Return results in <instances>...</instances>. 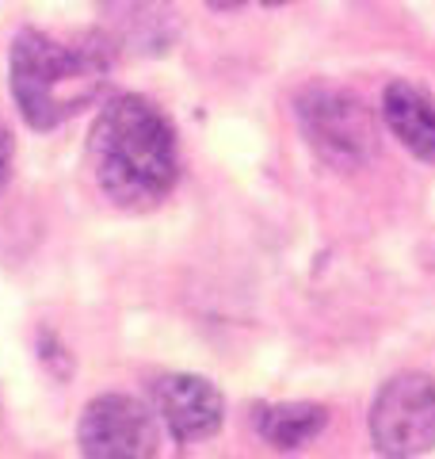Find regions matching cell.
<instances>
[{"instance_id":"obj_10","label":"cell","mask_w":435,"mask_h":459,"mask_svg":"<svg viewBox=\"0 0 435 459\" xmlns=\"http://www.w3.org/2000/svg\"><path fill=\"white\" fill-rule=\"evenodd\" d=\"M8 172H12V134L4 131V123H0V188H4Z\"/></svg>"},{"instance_id":"obj_12","label":"cell","mask_w":435,"mask_h":459,"mask_svg":"<svg viewBox=\"0 0 435 459\" xmlns=\"http://www.w3.org/2000/svg\"><path fill=\"white\" fill-rule=\"evenodd\" d=\"M264 4H286V0H264Z\"/></svg>"},{"instance_id":"obj_4","label":"cell","mask_w":435,"mask_h":459,"mask_svg":"<svg viewBox=\"0 0 435 459\" xmlns=\"http://www.w3.org/2000/svg\"><path fill=\"white\" fill-rule=\"evenodd\" d=\"M371 440L386 459H416L435 448V379L420 371L389 379L371 410Z\"/></svg>"},{"instance_id":"obj_6","label":"cell","mask_w":435,"mask_h":459,"mask_svg":"<svg viewBox=\"0 0 435 459\" xmlns=\"http://www.w3.org/2000/svg\"><path fill=\"white\" fill-rule=\"evenodd\" d=\"M153 398H157V413L168 425V433L183 444L207 440L222 429L226 402L214 383L199 376H165L157 383Z\"/></svg>"},{"instance_id":"obj_1","label":"cell","mask_w":435,"mask_h":459,"mask_svg":"<svg viewBox=\"0 0 435 459\" xmlns=\"http://www.w3.org/2000/svg\"><path fill=\"white\" fill-rule=\"evenodd\" d=\"M92 177L111 204L153 207L176 184V131L145 96H115L89 138Z\"/></svg>"},{"instance_id":"obj_3","label":"cell","mask_w":435,"mask_h":459,"mask_svg":"<svg viewBox=\"0 0 435 459\" xmlns=\"http://www.w3.org/2000/svg\"><path fill=\"white\" fill-rule=\"evenodd\" d=\"M298 126L332 169H362L379 150V131L367 104L340 84H310L298 96Z\"/></svg>"},{"instance_id":"obj_2","label":"cell","mask_w":435,"mask_h":459,"mask_svg":"<svg viewBox=\"0 0 435 459\" xmlns=\"http://www.w3.org/2000/svg\"><path fill=\"white\" fill-rule=\"evenodd\" d=\"M119 47L104 31L81 39H54L42 31H20L12 42V96L35 131L72 119L104 92Z\"/></svg>"},{"instance_id":"obj_11","label":"cell","mask_w":435,"mask_h":459,"mask_svg":"<svg viewBox=\"0 0 435 459\" xmlns=\"http://www.w3.org/2000/svg\"><path fill=\"white\" fill-rule=\"evenodd\" d=\"M210 8H218V12H229V8H241L244 0H207Z\"/></svg>"},{"instance_id":"obj_7","label":"cell","mask_w":435,"mask_h":459,"mask_svg":"<svg viewBox=\"0 0 435 459\" xmlns=\"http://www.w3.org/2000/svg\"><path fill=\"white\" fill-rule=\"evenodd\" d=\"M104 35L123 50L165 54L180 35V20L172 0H99Z\"/></svg>"},{"instance_id":"obj_5","label":"cell","mask_w":435,"mask_h":459,"mask_svg":"<svg viewBox=\"0 0 435 459\" xmlns=\"http://www.w3.org/2000/svg\"><path fill=\"white\" fill-rule=\"evenodd\" d=\"M84 459H153L161 433L153 413L130 394H99L81 413Z\"/></svg>"},{"instance_id":"obj_8","label":"cell","mask_w":435,"mask_h":459,"mask_svg":"<svg viewBox=\"0 0 435 459\" xmlns=\"http://www.w3.org/2000/svg\"><path fill=\"white\" fill-rule=\"evenodd\" d=\"M382 115L389 131L420 161H435V104L424 89L409 81H394L382 92Z\"/></svg>"},{"instance_id":"obj_9","label":"cell","mask_w":435,"mask_h":459,"mask_svg":"<svg viewBox=\"0 0 435 459\" xmlns=\"http://www.w3.org/2000/svg\"><path fill=\"white\" fill-rule=\"evenodd\" d=\"M328 425V410L317 402H279V406L256 410V433L264 437L271 448L290 452L321 437Z\"/></svg>"}]
</instances>
